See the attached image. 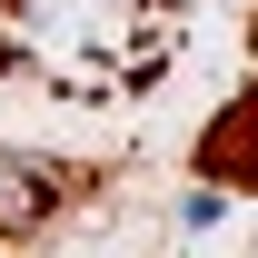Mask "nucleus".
Instances as JSON below:
<instances>
[{
  "instance_id": "obj_1",
  "label": "nucleus",
  "mask_w": 258,
  "mask_h": 258,
  "mask_svg": "<svg viewBox=\"0 0 258 258\" xmlns=\"http://www.w3.org/2000/svg\"><path fill=\"white\" fill-rule=\"evenodd\" d=\"M199 179H219V189H258V80L199 129Z\"/></svg>"
},
{
  "instance_id": "obj_2",
  "label": "nucleus",
  "mask_w": 258,
  "mask_h": 258,
  "mask_svg": "<svg viewBox=\"0 0 258 258\" xmlns=\"http://www.w3.org/2000/svg\"><path fill=\"white\" fill-rule=\"evenodd\" d=\"M70 199V169L60 159H30V149H0V228H40L50 209Z\"/></svg>"
}]
</instances>
